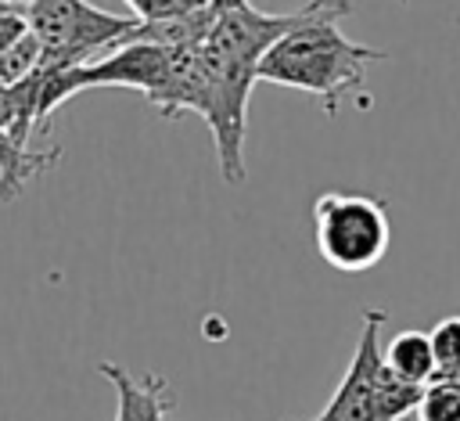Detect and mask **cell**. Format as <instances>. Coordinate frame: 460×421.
Instances as JSON below:
<instances>
[{
  "label": "cell",
  "instance_id": "1",
  "mask_svg": "<svg viewBox=\"0 0 460 421\" xmlns=\"http://www.w3.org/2000/svg\"><path fill=\"white\" fill-rule=\"evenodd\" d=\"M313 0L288 14H266L252 0H223L212 29L194 43L208 68L212 104L205 126L216 144V162L226 184L244 180V130H248V97L259 79V58L273 40L309 14Z\"/></svg>",
  "mask_w": 460,
  "mask_h": 421
},
{
  "label": "cell",
  "instance_id": "2",
  "mask_svg": "<svg viewBox=\"0 0 460 421\" xmlns=\"http://www.w3.org/2000/svg\"><path fill=\"white\" fill-rule=\"evenodd\" d=\"M349 11V0H313L309 14L266 47V54L259 58V79L309 90L320 97L327 115H338L345 97L363 94L367 65L385 58V50L352 43L338 29Z\"/></svg>",
  "mask_w": 460,
  "mask_h": 421
},
{
  "label": "cell",
  "instance_id": "3",
  "mask_svg": "<svg viewBox=\"0 0 460 421\" xmlns=\"http://www.w3.org/2000/svg\"><path fill=\"white\" fill-rule=\"evenodd\" d=\"M83 90L90 86H129L140 90L165 119H180L183 112L208 115L212 83L198 47H162V43H119L97 61L79 65Z\"/></svg>",
  "mask_w": 460,
  "mask_h": 421
},
{
  "label": "cell",
  "instance_id": "4",
  "mask_svg": "<svg viewBox=\"0 0 460 421\" xmlns=\"http://www.w3.org/2000/svg\"><path fill=\"white\" fill-rule=\"evenodd\" d=\"M316 248L341 273L374 270L392 245V219L381 198L356 191H327L313 205Z\"/></svg>",
  "mask_w": 460,
  "mask_h": 421
},
{
  "label": "cell",
  "instance_id": "5",
  "mask_svg": "<svg viewBox=\"0 0 460 421\" xmlns=\"http://www.w3.org/2000/svg\"><path fill=\"white\" fill-rule=\"evenodd\" d=\"M25 22L40 40L43 65L97 61L115 50L137 25L133 14H111L86 0H25Z\"/></svg>",
  "mask_w": 460,
  "mask_h": 421
},
{
  "label": "cell",
  "instance_id": "6",
  "mask_svg": "<svg viewBox=\"0 0 460 421\" xmlns=\"http://www.w3.org/2000/svg\"><path fill=\"white\" fill-rule=\"evenodd\" d=\"M381 324L385 309H367L349 371L327 407L313 421H377V374H381Z\"/></svg>",
  "mask_w": 460,
  "mask_h": 421
},
{
  "label": "cell",
  "instance_id": "7",
  "mask_svg": "<svg viewBox=\"0 0 460 421\" xmlns=\"http://www.w3.org/2000/svg\"><path fill=\"white\" fill-rule=\"evenodd\" d=\"M97 371L115 385L119 407H115V421H165L172 410L169 399V385L158 374H144V378H129L119 363H97Z\"/></svg>",
  "mask_w": 460,
  "mask_h": 421
},
{
  "label": "cell",
  "instance_id": "8",
  "mask_svg": "<svg viewBox=\"0 0 460 421\" xmlns=\"http://www.w3.org/2000/svg\"><path fill=\"white\" fill-rule=\"evenodd\" d=\"M58 155H61L58 148L36 151V148L14 140L7 130H0V202H14L32 176L54 169Z\"/></svg>",
  "mask_w": 460,
  "mask_h": 421
},
{
  "label": "cell",
  "instance_id": "9",
  "mask_svg": "<svg viewBox=\"0 0 460 421\" xmlns=\"http://www.w3.org/2000/svg\"><path fill=\"white\" fill-rule=\"evenodd\" d=\"M381 360L392 374H399L402 381L410 385H424L435 378V356H431V338L428 331H417V327H406L399 335H392L385 345H381Z\"/></svg>",
  "mask_w": 460,
  "mask_h": 421
},
{
  "label": "cell",
  "instance_id": "10",
  "mask_svg": "<svg viewBox=\"0 0 460 421\" xmlns=\"http://www.w3.org/2000/svg\"><path fill=\"white\" fill-rule=\"evenodd\" d=\"M417 421H460V378H431L420 385V399L413 407Z\"/></svg>",
  "mask_w": 460,
  "mask_h": 421
},
{
  "label": "cell",
  "instance_id": "11",
  "mask_svg": "<svg viewBox=\"0 0 460 421\" xmlns=\"http://www.w3.org/2000/svg\"><path fill=\"white\" fill-rule=\"evenodd\" d=\"M43 61V50H40V40L25 29L7 50H0V86H14L22 83L25 76H32Z\"/></svg>",
  "mask_w": 460,
  "mask_h": 421
},
{
  "label": "cell",
  "instance_id": "12",
  "mask_svg": "<svg viewBox=\"0 0 460 421\" xmlns=\"http://www.w3.org/2000/svg\"><path fill=\"white\" fill-rule=\"evenodd\" d=\"M431 356L438 378H460V317H442L431 331Z\"/></svg>",
  "mask_w": 460,
  "mask_h": 421
},
{
  "label": "cell",
  "instance_id": "13",
  "mask_svg": "<svg viewBox=\"0 0 460 421\" xmlns=\"http://www.w3.org/2000/svg\"><path fill=\"white\" fill-rule=\"evenodd\" d=\"M137 22H158V18H176L187 11L205 7L208 0H126Z\"/></svg>",
  "mask_w": 460,
  "mask_h": 421
},
{
  "label": "cell",
  "instance_id": "14",
  "mask_svg": "<svg viewBox=\"0 0 460 421\" xmlns=\"http://www.w3.org/2000/svg\"><path fill=\"white\" fill-rule=\"evenodd\" d=\"M25 29H29V22H25V4L4 7V11H0V50H7Z\"/></svg>",
  "mask_w": 460,
  "mask_h": 421
},
{
  "label": "cell",
  "instance_id": "15",
  "mask_svg": "<svg viewBox=\"0 0 460 421\" xmlns=\"http://www.w3.org/2000/svg\"><path fill=\"white\" fill-rule=\"evenodd\" d=\"M4 7H18V4H4V0H0V11H4Z\"/></svg>",
  "mask_w": 460,
  "mask_h": 421
},
{
  "label": "cell",
  "instance_id": "16",
  "mask_svg": "<svg viewBox=\"0 0 460 421\" xmlns=\"http://www.w3.org/2000/svg\"><path fill=\"white\" fill-rule=\"evenodd\" d=\"M4 4H25V0H4Z\"/></svg>",
  "mask_w": 460,
  "mask_h": 421
},
{
  "label": "cell",
  "instance_id": "17",
  "mask_svg": "<svg viewBox=\"0 0 460 421\" xmlns=\"http://www.w3.org/2000/svg\"><path fill=\"white\" fill-rule=\"evenodd\" d=\"M395 4H410V0H395Z\"/></svg>",
  "mask_w": 460,
  "mask_h": 421
}]
</instances>
